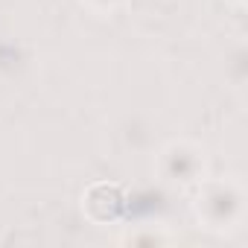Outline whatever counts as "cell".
Instances as JSON below:
<instances>
[{
    "instance_id": "cell-1",
    "label": "cell",
    "mask_w": 248,
    "mask_h": 248,
    "mask_svg": "<svg viewBox=\"0 0 248 248\" xmlns=\"http://www.w3.org/2000/svg\"><path fill=\"white\" fill-rule=\"evenodd\" d=\"M196 213L210 231H231L245 216V190L236 178H202Z\"/></svg>"
},
{
    "instance_id": "cell-2",
    "label": "cell",
    "mask_w": 248,
    "mask_h": 248,
    "mask_svg": "<svg viewBox=\"0 0 248 248\" xmlns=\"http://www.w3.org/2000/svg\"><path fill=\"white\" fill-rule=\"evenodd\" d=\"M204 170H207L204 149L190 140H172L158 155V172L170 184H181V187L199 184L204 178Z\"/></svg>"
},
{
    "instance_id": "cell-3",
    "label": "cell",
    "mask_w": 248,
    "mask_h": 248,
    "mask_svg": "<svg viewBox=\"0 0 248 248\" xmlns=\"http://www.w3.org/2000/svg\"><path fill=\"white\" fill-rule=\"evenodd\" d=\"M82 210L93 225H111L126 210V190L117 181H93L82 196Z\"/></svg>"
},
{
    "instance_id": "cell-4",
    "label": "cell",
    "mask_w": 248,
    "mask_h": 248,
    "mask_svg": "<svg viewBox=\"0 0 248 248\" xmlns=\"http://www.w3.org/2000/svg\"><path fill=\"white\" fill-rule=\"evenodd\" d=\"M85 3L93 9V12H114L120 6H126L129 0H85Z\"/></svg>"
}]
</instances>
